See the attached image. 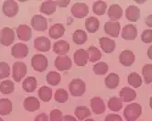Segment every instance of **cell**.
Listing matches in <instances>:
<instances>
[{"mask_svg":"<svg viewBox=\"0 0 152 121\" xmlns=\"http://www.w3.org/2000/svg\"><path fill=\"white\" fill-rule=\"evenodd\" d=\"M142 114V106L138 103H130L124 109V117L126 121H136Z\"/></svg>","mask_w":152,"mask_h":121,"instance_id":"6da1fadb","label":"cell"},{"mask_svg":"<svg viewBox=\"0 0 152 121\" xmlns=\"http://www.w3.org/2000/svg\"><path fill=\"white\" fill-rule=\"evenodd\" d=\"M48 59L44 54L37 53L33 55V57L31 58V66L36 72L42 73L47 70L48 68Z\"/></svg>","mask_w":152,"mask_h":121,"instance_id":"7a4b0ae2","label":"cell"},{"mask_svg":"<svg viewBox=\"0 0 152 121\" xmlns=\"http://www.w3.org/2000/svg\"><path fill=\"white\" fill-rule=\"evenodd\" d=\"M70 94L75 97L82 96L86 91V84L83 80L80 78H74L69 84Z\"/></svg>","mask_w":152,"mask_h":121,"instance_id":"3957f363","label":"cell"},{"mask_svg":"<svg viewBox=\"0 0 152 121\" xmlns=\"http://www.w3.org/2000/svg\"><path fill=\"white\" fill-rule=\"evenodd\" d=\"M28 68L26 63L23 62H16L12 66V77L13 80L17 83L20 82L21 80L25 79V76L27 74Z\"/></svg>","mask_w":152,"mask_h":121,"instance_id":"277c9868","label":"cell"},{"mask_svg":"<svg viewBox=\"0 0 152 121\" xmlns=\"http://www.w3.org/2000/svg\"><path fill=\"white\" fill-rule=\"evenodd\" d=\"M2 11L5 16L8 18H13L18 15L19 11V7L15 0H6L2 6Z\"/></svg>","mask_w":152,"mask_h":121,"instance_id":"5b68a950","label":"cell"},{"mask_svg":"<svg viewBox=\"0 0 152 121\" xmlns=\"http://www.w3.org/2000/svg\"><path fill=\"white\" fill-rule=\"evenodd\" d=\"M15 40V32L12 29L8 27L3 28L0 30V43L3 46L8 47Z\"/></svg>","mask_w":152,"mask_h":121,"instance_id":"8992f818","label":"cell"},{"mask_svg":"<svg viewBox=\"0 0 152 121\" xmlns=\"http://www.w3.org/2000/svg\"><path fill=\"white\" fill-rule=\"evenodd\" d=\"M72 61L68 55H59L56 57L55 61H54V66L56 67L58 71L65 72L68 71L72 68Z\"/></svg>","mask_w":152,"mask_h":121,"instance_id":"52a82bcc","label":"cell"},{"mask_svg":"<svg viewBox=\"0 0 152 121\" xmlns=\"http://www.w3.org/2000/svg\"><path fill=\"white\" fill-rule=\"evenodd\" d=\"M71 13L76 18H83L89 13V7L85 3H74L71 7Z\"/></svg>","mask_w":152,"mask_h":121,"instance_id":"ba28073f","label":"cell"},{"mask_svg":"<svg viewBox=\"0 0 152 121\" xmlns=\"http://www.w3.org/2000/svg\"><path fill=\"white\" fill-rule=\"evenodd\" d=\"M30 25L32 29H34L37 31H45L48 29V20L44 16L37 14L32 17Z\"/></svg>","mask_w":152,"mask_h":121,"instance_id":"9c48e42d","label":"cell"},{"mask_svg":"<svg viewBox=\"0 0 152 121\" xmlns=\"http://www.w3.org/2000/svg\"><path fill=\"white\" fill-rule=\"evenodd\" d=\"M104 30L108 36L112 38H117L121 30L120 23L118 21H107L104 26Z\"/></svg>","mask_w":152,"mask_h":121,"instance_id":"30bf717a","label":"cell"},{"mask_svg":"<svg viewBox=\"0 0 152 121\" xmlns=\"http://www.w3.org/2000/svg\"><path fill=\"white\" fill-rule=\"evenodd\" d=\"M28 47L25 43H16L11 48V55L17 59H23L28 56Z\"/></svg>","mask_w":152,"mask_h":121,"instance_id":"8fae6325","label":"cell"},{"mask_svg":"<svg viewBox=\"0 0 152 121\" xmlns=\"http://www.w3.org/2000/svg\"><path fill=\"white\" fill-rule=\"evenodd\" d=\"M34 48L40 52H47L51 48V42L49 38L45 36H39L34 40Z\"/></svg>","mask_w":152,"mask_h":121,"instance_id":"7c38bea8","label":"cell"},{"mask_svg":"<svg viewBox=\"0 0 152 121\" xmlns=\"http://www.w3.org/2000/svg\"><path fill=\"white\" fill-rule=\"evenodd\" d=\"M73 61L76 65L85 66L89 62V55L87 51L84 49H79L75 51V52L73 53Z\"/></svg>","mask_w":152,"mask_h":121,"instance_id":"4fadbf2b","label":"cell"},{"mask_svg":"<svg viewBox=\"0 0 152 121\" xmlns=\"http://www.w3.org/2000/svg\"><path fill=\"white\" fill-rule=\"evenodd\" d=\"M119 98L121 99L122 102H132L137 98V92L134 88L125 86L119 92Z\"/></svg>","mask_w":152,"mask_h":121,"instance_id":"5bb4252c","label":"cell"},{"mask_svg":"<svg viewBox=\"0 0 152 121\" xmlns=\"http://www.w3.org/2000/svg\"><path fill=\"white\" fill-rule=\"evenodd\" d=\"M137 36V29L133 24H127L121 29V37L126 40H134Z\"/></svg>","mask_w":152,"mask_h":121,"instance_id":"9a60e30c","label":"cell"},{"mask_svg":"<svg viewBox=\"0 0 152 121\" xmlns=\"http://www.w3.org/2000/svg\"><path fill=\"white\" fill-rule=\"evenodd\" d=\"M92 111L96 115H102L105 112V104L104 100L99 96H94L91 99Z\"/></svg>","mask_w":152,"mask_h":121,"instance_id":"2e32d148","label":"cell"},{"mask_svg":"<svg viewBox=\"0 0 152 121\" xmlns=\"http://www.w3.org/2000/svg\"><path fill=\"white\" fill-rule=\"evenodd\" d=\"M18 38L22 41H28L32 36V29L27 24H20L17 28Z\"/></svg>","mask_w":152,"mask_h":121,"instance_id":"e0dca14e","label":"cell"},{"mask_svg":"<svg viewBox=\"0 0 152 121\" xmlns=\"http://www.w3.org/2000/svg\"><path fill=\"white\" fill-rule=\"evenodd\" d=\"M52 51L54 53L59 55H67L70 51V44L64 40H59L52 46Z\"/></svg>","mask_w":152,"mask_h":121,"instance_id":"ac0fdd59","label":"cell"},{"mask_svg":"<svg viewBox=\"0 0 152 121\" xmlns=\"http://www.w3.org/2000/svg\"><path fill=\"white\" fill-rule=\"evenodd\" d=\"M136 60V56L132 51L130 50H124L119 54V62L124 66H131Z\"/></svg>","mask_w":152,"mask_h":121,"instance_id":"d6986e66","label":"cell"},{"mask_svg":"<svg viewBox=\"0 0 152 121\" xmlns=\"http://www.w3.org/2000/svg\"><path fill=\"white\" fill-rule=\"evenodd\" d=\"M23 107L28 112H35L40 107V102L35 96H28L23 101Z\"/></svg>","mask_w":152,"mask_h":121,"instance_id":"ffe728a7","label":"cell"},{"mask_svg":"<svg viewBox=\"0 0 152 121\" xmlns=\"http://www.w3.org/2000/svg\"><path fill=\"white\" fill-rule=\"evenodd\" d=\"M65 33V27L62 23H55L50 27L49 36L53 40H59Z\"/></svg>","mask_w":152,"mask_h":121,"instance_id":"44dd1931","label":"cell"},{"mask_svg":"<svg viewBox=\"0 0 152 121\" xmlns=\"http://www.w3.org/2000/svg\"><path fill=\"white\" fill-rule=\"evenodd\" d=\"M99 44L102 51L105 53H112L115 49V41L109 37H101L99 39Z\"/></svg>","mask_w":152,"mask_h":121,"instance_id":"7402d4cb","label":"cell"},{"mask_svg":"<svg viewBox=\"0 0 152 121\" xmlns=\"http://www.w3.org/2000/svg\"><path fill=\"white\" fill-rule=\"evenodd\" d=\"M107 15H108V18L111 19V21H117L123 16V9L119 5L113 4L108 8Z\"/></svg>","mask_w":152,"mask_h":121,"instance_id":"603a6c76","label":"cell"},{"mask_svg":"<svg viewBox=\"0 0 152 121\" xmlns=\"http://www.w3.org/2000/svg\"><path fill=\"white\" fill-rule=\"evenodd\" d=\"M56 7H57L56 1H54V0H46V1H43L42 4L40 5L39 11L42 14L52 15L56 11Z\"/></svg>","mask_w":152,"mask_h":121,"instance_id":"cb8c5ba5","label":"cell"},{"mask_svg":"<svg viewBox=\"0 0 152 121\" xmlns=\"http://www.w3.org/2000/svg\"><path fill=\"white\" fill-rule=\"evenodd\" d=\"M38 86V81L34 76H28L22 82V88L27 93H32L36 90Z\"/></svg>","mask_w":152,"mask_h":121,"instance_id":"d4e9b609","label":"cell"},{"mask_svg":"<svg viewBox=\"0 0 152 121\" xmlns=\"http://www.w3.org/2000/svg\"><path fill=\"white\" fill-rule=\"evenodd\" d=\"M125 15H126V19L128 21L136 22L140 18V9L137 6L130 5L126 9V14Z\"/></svg>","mask_w":152,"mask_h":121,"instance_id":"484cf974","label":"cell"},{"mask_svg":"<svg viewBox=\"0 0 152 121\" xmlns=\"http://www.w3.org/2000/svg\"><path fill=\"white\" fill-rule=\"evenodd\" d=\"M100 28V21L95 17H89L85 20V29L89 33H95Z\"/></svg>","mask_w":152,"mask_h":121,"instance_id":"4316f807","label":"cell"},{"mask_svg":"<svg viewBox=\"0 0 152 121\" xmlns=\"http://www.w3.org/2000/svg\"><path fill=\"white\" fill-rule=\"evenodd\" d=\"M120 82V77L115 73H111L104 79V84L109 89H115Z\"/></svg>","mask_w":152,"mask_h":121,"instance_id":"83f0119b","label":"cell"},{"mask_svg":"<svg viewBox=\"0 0 152 121\" xmlns=\"http://www.w3.org/2000/svg\"><path fill=\"white\" fill-rule=\"evenodd\" d=\"M74 117L78 120L83 121L91 117V110L85 106H78L74 110Z\"/></svg>","mask_w":152,"mask_h":121,"instance_id":"f1b7e54d","label":"cell"},{"mask_svg":"<svg viewBox=\"0 0 152 121\" xmlns=\"http://www.w3.org/2000/svg\"><path fill=\"white\" fill-rule=\"evenodd\" d=\"M52 95H53L52 89L46 85H42L41 87H39V89L38 91L39 98L42 102H50V99L52 98Z\"/></svg>","mask_w":152,"mask_h":121,"instance_id":"f546056e","label":"cell"},{"mask_svg":"<svg viewBox=\"0 0 152 121\" xmlns=\"http://www.w3.org/2000/svg\"><path fill=\"white\" fill-rule=\"evenodd\" d=\"M87 39H88L87 33L83 29H76L72 33V40L75 44H77V45L84 44L87 41Z\"/></svg>","mask_w":152,"mask_h":121,"instance_id":"4dcf8cb0","label":"cell"},{"mask_svg":"<svg viewBox=\"0 0 152 121\" xmlns=\"http://www.w3.org/2000/svg\"><path fill=\"white\" fill-rule=\"evenodd\" d=\"M12 109H13L12 102L8 98L0 99V115L7 116L12 112Z\"/></svg>","mask_w":152,"mask_h":121,"instance_id":"1f68e13d","label":"cell"},{"mask_svg":"<svg viewBox=\"0 0 152 121\" xmlns=\"http://www.w3.org/2000/svg\"><path fill=\"white\" fill-rule=\"evenodd\" d=\"M127 82L129 85H131L134 88H138L141 86L143 83L142 77L137 73H130L127 76Z\"/></svg>","mask_w":152,"mask_h":121,"instance_id":"d6a6232c","label":"cell"},{"mask_svg":"<svg viewBox=\"0 0 152 121\" xmlns=\"http://www.w3.org/2000/svg\"><path fill=\"white\" fill-rule=\"evenodd\" d=\"M15 90V84L12 80H3L0 83V92L3 95H9Z\"/></svg>","mask_w":152,"mask_h":121,"instance_id":"836d02e7","label":"cell"},{"mask_svg":"<svg viewBox=\"0 0 152 121\" xmlns=\"http://www.w3.org/2000/svg\"><path fill=\"white\" fill-rule=\"evenodd\" d=\"M86 51H87L88 55H89L90 62H98V61L102 58L101 51L95 46H90Z\"/></svg>","mask_w":152,"mask_h":121,"instance_id":"e575fe53","label":"cell"},{"mask_svg":"<svg viewBox=\"0 0 152 121\" xmlns=\"http://www.w3.org/2000/svg\"><path fill=\"white\" fill-rule=\"evenodd\" d=\"M107 106L110 110L114 112H118L123 108V102L119 97H111L109 100H108Z\"/></svg>","mask_w":152,"mask_h":121,"instance_id":"d590c367","label":"cell"},{"mask_svg":"<svg viewBox=\"0 0 152 121\" xmlns=\"http://www.w3.org/2000/svg\"><path fill=\"white\" fill-rule=\"evenodd\" d=\"M107 9V4L103 0H97L93 4V12L97 16H102Z\"/></svg>","mask_w":152,"mask_h":121,"instance_id":"8d00e7d4","label":"cell"},{"mask_svg":"<svg viewBox=\"0 0 152 121\" xmlns=\"http://www.w3.org/2000/svg\"><path fill=\"white\" fill-rule=\"evenodd\" d=\"M46 81L51 86H56L61 83V74L55 71H50L46 75Z\"/></svg>","mask_w":152,"mask_h":121,"instance_id":"74e56055","label":"cell"},{"mask_svg":"<svg viewBox=\"0 0 152 121\" xmlns=\"http://www.w3.org/2000/svg\"><path fill=\"white\" fill-rule=\"evenodd\" d=\"M69 98V94L68 92L63 89V88H59L54 93V99L58 103H65L67 102Z\"/></svg>","mask_w":152,"mask_h":121,"instance_id":"f35d334b","label":"cell"},{"mask_svg":"<svg viewBox=\"0 0 152 121\" xmlns=\"http://www.w3.org/2000/svg\"><path fill=\"white\" fill-rule=\"evenodd\" d=\"M108 64L104 62H96L94 67H93V71L95 74L97 75H104L107 72H108Z\"/></svg>","mask_w":152,"mask_h":121,"instance_id":"ab89813d","label":"cell"},{"mask_svg":"<svg viewBox=\"0 0 152 121\" xmlns=\"http://www.w3.org/2000/svg\"><path fill=\"white\" fill-rule=\"evenodd\" d=\"M143 80L146 84L152 83V64H145L142 68Z\"/></svg>","mask_w":152,"mask_h":121,"instance_id":"60d3db41","label":"cell"},{"mask_svg":"<svg viewBox=\"0 0 152 121\" xmlns=\"http://www.w3.org/2000/svg\"><path fill=\"white\" fill-rule=\"evenodd\" d=\"M10 75V66L6 62H0V80L6 79Z\"/></svg>","mask_w":152,"mask_h":121,"instance_id":"b9f144b4","label":"cell"},{"mask_svg":"<svg viewBox=\"0 0 152 121\" xmlns=\"http://www.w3.org/2000/svg\"><path fill=\"white\" fill-rule=\"evenodd\" d=\"M50 121H61L63 114L60 109H53L50 113Z\"/></svg>","mask_w":152,"mask_h":121,"instance_id":"7bdbcfd3","label":"cell"},{"mask_svg":"<svg viewBox=\"0 0 152 121\" xmlns=\"http://www.w3.org/2000/svg\"><path fill=\"white\" fill-rule=\"evenodd\" d=\"M141 40L144 43H151L152 42V29H147L142 31L141 34Z\"/></svg>","mask_w":152,"mask_h":121,"instance_id":"ee69618b","label":"cell"},{"mask_svg":"<svg viewBox=\"0 0 152 121\" xmlns=\"http://www.w3.org/2000/svg\"><path fill=\"white\" fill-rule=\"evenodd\" d=\"M104 121H123V118L117 114H108L105 117Z\"/></svg>","mask_w":152,"mask_h":121,"instance_id":"f6af8a7d","label":"cell"},{"mask_svg":"<svg viewBox=\"0 0 152 121\" xmlns=\"http://www.w3.org/2000/svg\"><path fill=\"white\" fill-rule=\"evenodd\" d=\"M34 121H50V117L45 113H40L35 117Z\"/></svg>","mask_w":152,"mask_h":121,"instance_id":"bcb514c9","label":"cell"},{"mask_svg":"<svg viewBox=\"0 0 152 121\" xmlns=\"http://www.w3.org/2000/svg\"><path fill=\"white\" fill-rule=\"evenodd\" d=\"M71 1L70 0H56L57 7H67L70 5Z\"/></svg>","mask_w":152,"mask_h":121,"instance_id":"7dc6e473","label":"cell"},{"mask_svg":"<svg viewBox=\"0 0 152 121\" xmlns=\"http://www.w3.org/2000/svg\"><path fill=\"white\" fill-rule=\"evenodd\" d=\"M61 121H77V118L71 115H64Z\"/></svg>","mask_w":152,"mask_h":121,"instance_id":"c3c4849f","label":"cell"},{"mask_svg":"<svg viewBox=\"0 0 152 121\" xmlns=\"http://www.w3.org/2000/svg\"><path fill=\"white\" fill-rule=\"evenodd\" d=\"M146 25L152 29V14L148 15L146 18Z\"/></svg>","mask_w":152,"mask_h":121,"instance_id":"681fc988","label":"cell"},{"mask_svg":"<svg viewBox=\"0 0 152 121\" xmlns=\"http://www.w3.org/2000/svg\"><path fill=\"white\" fill-rule=\"evenodd\" d=\"M147 55H148V57L152 60V45L149 46V48L148 49V51H147Z\"/></svg>","mask_w":152,"mask_h":121,"instance_id":"f907efd6","label":"cell"},{"mask_svg":"<svg viewBox=\"0 0 152 121\" xmlns=\"http://www.w3.org/2000/svg\"><path fill=\"white\" fill-rule=\"evenodd\" d=\"M83 121H95V120H94V119H93V118H91V117H88V118L84 119Z\"/></svg>","mask_w":152,"mask_h":121,"instance_id":"816d5d0a","label":"cell"},{"mask_svg":"<svg viewBox=\"0 0 152 121\" xmlns=\"http://www.w3.org/2000/svg\"><path fill=\"white\" fill-rule=\"evenodd\" d=\"M149 106H150V108L152 109V96H150V99H149Z\"/></svg>","mask_w":152,"mask_h":121,"instance_id":"f5cc1de1","label":"cell"},{"mask_svg":"<svg viewBox=\"0 0 152 121\" xmlns=\"http://www.w3.org/2000/svg\"><path fill=\"white\" fill-rule=\"evenodd\" d=\"M72 22V18H68V22H67L68 25H69V24H71Z\"/></svg>","mask_w":152,"mask_h":121,"instance_id":"db71d44e","label":"cell"},{"mask_svg":"<svg viewBox=\"0 0 152 121\" xmlns=\"http://www.w3.org/2000/svg\"><path fill=\"white\" fill-rule=\"evenodd\" d=\"M0 121H4V120H3V118H2V117H0Z\"/></svg>","mask_w":152,"mask_h":121,"instance_id":"11a10c76","label":"cell"},{"mask_svg":"<svg viewBox=\"0 0 152 121\" xmlns=\"http://www.w3.org/2000/svg\"><path fill=\"white\" fill-rule=\"evenodd\" d=\"M141 121H142V120H141Z\"/></svg>","mask_w":152,"mask_h":121,"instance_id":"9f6ffc18","label":"cell"}]
</instances>
